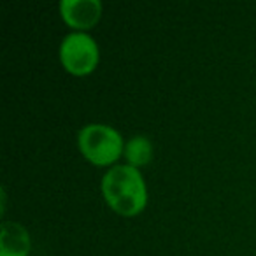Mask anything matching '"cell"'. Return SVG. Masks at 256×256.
Segmentation results:
<instances>
[{
  "instance_id": "1",
  "label": "cell",
  "mask_w": 256,
  "mask_h": 256,
  "mask_svg": "<svg viewBox=\"0 0 256 256\" xmlns=\"http://www.w3.org/2000/svg\"><path fill=\"white\" fill-rule=\"evenodd\" d=\"M102 193L107 206L120 216L132 218L148 206V188L139 168L114 165L102 178Z\"/></svg>"
},
{
  "instance_id": "2",
  "label": "cell",
  "mask_w": 256,
  "mask_h": 256,
  "mask_svg": "<svg viewBox=\"0 0 256 256\" xmlns=\"http://www.w3.org/2000/svg\"><path fill=\"white\" fill-rule=\"evenodd\" d=\"M78 144L82 156L98 167L112 165L124 153L121 134L116 128L102 123H92L82 126L79 130Z\"/></svg>"
},
{
  "instance_id": "3",
  "label": "cell",
  "mask_w": 256,
  "mask_h": 256,
  "mask_svg": "<svg viewBox=\"0 0 256 256\" xmlns=\"http://www.w3.org/2000/svg\"><path fill=\"white\" fill-rule=\"evenodd\" d=\"M100 60L98 44L86 32H72L60 44V62L72 76H88Z\"/></svg>"
},
{
  "instance_id": "4",
  "label": "cell",
  "mask_w": 256,
  "mask_h": 256,
  "mask_svg": "<svg viewBox=\"0 0 256 256\" xmlns=\"http://www.w3.org/2000/svg\"><path fill=\"white\" fill-rule=\"evenodd\" d=\"M60 14L70 28L86 32L102 18V2L98 0H64L60 2Z\"/></svg>"
},
{
  "instance_id": "5",
  "label": "cell",
  "mask_w": 256,
  "mask_h": 256,
  "mask_svg": "<svg viewBox=\"0 0 256 256\" xmlns=\"http://www.w3.org/2000/svg\"><path fill=\"white\" fill-rule=\"evenodd\" d=\"M30 235L20 223H4L0 235V256H28Z\"/></svg>"
},
{
  "instance_id": "6",
  "label": "cell",
  "mask_w": 256,
  "mask_h": 256,
  "mask_svg": "<svg viewBox=\"0 0 256 256\" xmlns=\"http://www.w3.org/2000/svg\"><path fill=\"white\" fill-rule=\"evenodd\" d=\"M123 156L126 158L128 165L132 167H142L153 160V144L148 137L136 136L124 144Z\"/></svg>"
}]
</instances>
